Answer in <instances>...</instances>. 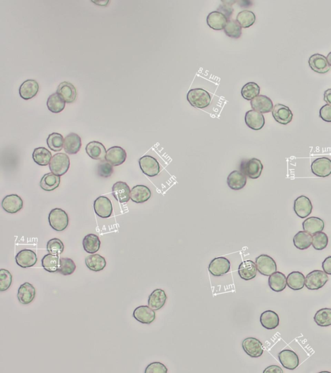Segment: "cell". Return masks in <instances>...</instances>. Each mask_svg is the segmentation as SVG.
<instances>
[{
	"label": "cell",
	"mask_w": 331,
	"mask_h": 373,
	"mask_svg": "<svg viewBox=\"0 0 331 373\" xmlns=\"http://www.w3.org/2000/svg\"><path fill=\"white\" fill-rule=\"evenodd\" d=\"M219 9L220 10L219 12L224 14V15L226 16L228 20H229L230 17H231L232 14L234 11V9L232 8L231 5L227 4V2H225V5H222V6H219L218 10H219Z\"/></svg>",
	"instance_id": "56"
},
{
	"label": "cell",
	"mask_w": 331,
	"mask_h": 373,
	"mask_svg": "<svg viewBox=\"0 0 331 373\" xmlns=\"http://www.w3.org/2000/svg\"><path fill=\"white\" fill-rule=\"evenodd\" d=\"M260 323L266 329H275L279 325V317L275 312L266 311L261 315Z\"/></svg>",
	"instance_id": "34"
},
{
	"label": "cell",
	"mask_w": 331,
	"mask_h": 373,
	"mask_svg": "<svg viewBox=\"0 0 331 373\" xmlns=\"http://www.w3.org/2000/svg\"><path fill=\"white\" fill-rule=\"evenodd\" d=\"M168 369L161 362H156L150 363L145 368V373H167Z\"/></svg>",
	"instance_id": "54"
},
{
	"label": "cell",
	"mask_w": 331,
	"mask_h": 373,
	"mask_svg": "<svg viewBox=\"0 0 331 373\" xmlns=\"http://www.w3.org/2000/svg\"><path fill=\"white\" fill-rule=\"evenodd\" d=\"M247 178L245 174L239 171H234L227 178V184L230 188L239 191L246 186Z\"/></svg>",
	"instance_id": "29"
},
{
	"label": "cell",
	"mask_w": 331,
	"mask_h": 373,
	"mask_svg": "<svg viewBox=\"0 0 331 373\" xmlns=\"http://www.w3.org/2000/svg\"><path fill=\"white\" fill-rule=\"evenodd\" d=\"M256 18L255 14L252 11L244 10L238 13L237 16L236 21L241 27L248 28L253 25Z\"/></svg>",
	"instance_id": "45"
},
{
	"label": "cell",
	"mask_w": 331,
	"mask_h": 373,
	"mask_svg": "<svg viewBox=\"0 0 331 373\" xmlns=\"http://www.w3.org/2000/svg\"><path fill=\"white\" fill-rule=\"evenodd\" d=\"M60 184V177L52 173L46 174L42 178L41 187L44 191L51 192L57 189Z\"/></svg>",
	"instance_id": "37"
},
{
	"label": "cell",
	"mask_w": 331,
	"mask_h": 373,
	"mask_svg": "<svg viewBox=\"0 0 331 373\" xmlns=\"http://www.w3.org/2000/svg\"><path fill=\"white\" fill-rule=\"evenodd\" d=\"M324 100L327 105L331 106V88L324 92Z\"/></svg>",
	"instance_id": "59"
},
{
	"label": "cell",
	"mask_w": 331,
	"mask_h": 373,
	"mask_svg": "<svg viewBox=\"0 0 331 373\" xmlns=\"http://www.w3.org/2000/svg\"><path fill=\"white\" fill-rule=\"evenodd\" d=\"M47 107L49 111L54 114H58L64 110L65 102L59 94L55 93L49 96L48 101H47Z\"/></svg>",
	"instance_id": "42"
},
{
	"label": "cell",
	"mask_w": 331,
	"mask_h": 373,
	"mask_svg": "<svg viewBox=\"0 0 331 373\" xmlns=\"http://www.w3.org/2000/svg\"><path fill=\"white\" fill-rule=\"evenodd\" d=\"M39 91V84L36 81L32 79L27 80L23 82L19 89L20 97L24 100H29L34 98Z\"/></svg>",
	"instance_id": "23"
},
{
	"label": "cell",
	"mask_w": 331,
	"mask_h": 373,
	"mask_svg": "<svg viewBox=\"0 0 331 373\" xmlns=\"http://www.w3.org/2000/svg\"><path fill=\"white\" fill-rule=\"evenodd\" d=\"M113 165L107 161H100L98 165L97 173L98 176L102 178H109L114 173V167Z\"/></svg>",
	"instance_id": "53"
},
{
	"label": "cell",
	"mask_w": 331,
	"mask_h": 373,
	"mask_svg": "<svg viewBox=\"0 0 331 373\" xmlns=\"http://www.w3.org/2000/svg\"><path fill=\"white\" fill-rule=\"evenodd\" d=\"M86 266L91 271L97 272L103 270L106 266V260L98 254L88 255L85 260Z\"/></svg>",
	"instance_id": "36"
},
{
	"label": "cell",
	"mask_w": 331,
	"mask_h": 373,
	"mask_svg": "<svg viewBox=\"0 0 331 373\" xmlns=\"http://www.w3.org/2000/svg\"><path fill=\"white\" fill-rule=\"evenodd\" d=\"M269 285L272 290L276 292H282L285 289L287 283L285 274L280 272H276L269 276Z\"/></svg>",
	"instance_id": "35"
},
{
	"label": "cell",
	"mask_w": 331,
	"mask_h": 373,
	"mask_svg": "<svg viewBox=\"0 0 331 373\" xmlns=\"http://www.w3.org/2000/svg\"><path fill=\"white\" fill-rule=\"evenodd\" d=\"M313 208V205L308 197L300 196L295 201V212L301 219L308 217L311 214Z\"/></svg>",
	"instance_id": "13"
},
{
	"label": "cell",
	"mask_w": 331,
	"mask_h": 373,
	"mask_svg": "<svg viewBox=\"0 0 331 373\" xmlns=\"http://www.w3.org/2000/svg\"><path fill=\"white\" fill-rule=\"evenodd\" d=\"M251 107L255 111L261 114L269 113L274 109L273 103L267 96L260 95L253 98L250 102Z\"/></svg>",
	"instance_id": "20"
},
{
	"label": "cell",
	"mask_w": 331,
	"mask_h": 373,
	"mask_svg": "<svg viewBox=\"0 0 331 373\" xmlns=\"http://www.w3.org/2000/svg\"><path fill=\"white\" fill-rule=\"evenodd\" d=\"M322 268L327 275L331 276V256L326 258L322 263Z\"/></svg>",
	"instance_id": "57"
},
{
	"label": "cell",
	"mask_w": 331,
	"mask_h": 373,
	"mask_svg": "<svg viewBox=\"0 0 331 373\" xmlns=\"http://www.w3.org/2000/svg\"><path fill=\"white\" fill-rule=\"evenodd\" d=\"M133 318L142 324H151L156 320V312L149 306H139L135 309Z\"/></svg>",
	"instance_id": "17"
},
{
	"label": "cell",
	"mask_w": 331,
	"mask_h": 373,
	"mask_svg": "<svg viewBox=\"0 0 331 373\" xmlns=\"http://www.w3.org/2000/svg\"><path fill=\"white\" fill-rule=\"evenodd\" d=\"M258 271L265 276H270L277 272V264L273 258L266 254L260 255L255 259Z\"/></svg>",
	"instance_id": "7"
},
{
	"label": "cell",
	"mask_w": 331,
	"mask_h": 373,
	"mask_svg": "<svg viewBox=\"0 0 331 373\" xmlns=\"http://www.w3.org/2000/svg\"><path fill=\"white\" fill-rule=\"evenodd\" d=\"M2 206L7 213L15 214L22 210L23 201L21 197L17 194H10V195L6 196L3 199Z\"/></svg>",
	"instance_id": "18"
},
{
	"label": "cell",
	"mask_w": 331,
	"mask_h": 373,
	"mask_svg": "<svg viewBox=\"0 0 331 373\" xmlns=\"http://www.w3.org/2000/svg\"><path fill=\"white\" fill-rule=\"evenodd\" d=\"M69 216L65 211L60 208L53 209L49 215L50 226L56 231H62L69 225Z\"/></svg>",
	"instance_id": "2"
},
{
	"label": "cell",
	"mask_w": 331,
	"mask_h": 373,
	"mask_svg": "<svg viewBox=\"0 0 331 373\" xmlns=\"http://www.w3.org/2000/svg\"><path fill=\"white\" fill-rule=\"evenodd\" d=\"M167 300V295L164 290L162 289H156L153 291L150 294L149 301V306L155 311L161 310L165 304Z\"/></svg>",
	"instance_id": "32"
},
{
	"label": "cell",
	"mask_w": 331,
	"mask_h": 373,
	"mask_svg": "<svg viewBox=\"0 0 331 373\" xmlns=\"http://www.w3.org/2000/svg\"><path fill=\"white\" fill-rule=\"evenodd\" d=\"M264 373L266 372H283V370L280 367H279L278 365H271L269 366V367H267L266 369L264 370Z\"/></svg>",
	"instance_id": "58"
},
{
	"label": "cell",
	"mask_w": 331,
	"mask_h": 373,
	"mask_svg": "<svg viewBox=\"0 0 331 373\" xmlns=\"http://www.w3.org/2000/svg\"><path fill=\"white\" fill-rule=\"evenodd\" d=\"M35 296H36V289L32 284L25 283L19 287L17 297L20 303L23 304L31 303Z\"/></svg>",
	"instance_id": "22"
},
{
	"label": "cell",
	"mask_w": 331,
	"mask_h": 373,
	"mask_svg": "<svg viewBox=\"0 0 331 373\" xmlns=\"http://www.w3.org/2000/svg\"><path fill=\"white\" fill-rule=\"evenodd\" d=\"M242 173L251 179H258L262 175L264 165L257 158H252L242 161L240 165Z\"/></svg>",
	"instance_id": "5"
},
{
	"label": "cell",
	"mask_w": 331,
	"mask_h": 373,
	"mask_svg": "<svg viewBox=\"0 0 331 373\" xmlns=\"http://www.w3.org/2000/svg\"><path fill=\"white\" fill-rule=\"evenodd\" d=\"M314 320L320 327H329L331 325V309L324 308L319 310L314 315Z\"/></svg>",
	"instance_id": "44"
},
{
	"label": "cell",
	"mask_w": 331,
	"mask_h": 373,
	"mask_svg": "<svg viewBox=\"0 0 331 373\" xmlns=\"http://www.w3.org/2000/svg\"><path fill=\"white\" fill-rule=\"evenodd\" d=\"M52 158V154L45 147H39L34 150L32 159L40 166L49 165Z\"/></svg>",
	"instance_id": "39"
},
{
	"label": "cell",
	"mask_w": 331,
	"mask_h": 373,
	"mask_svg": "<svg viewBox=\"0 0 331 373\" xmlns=\"http://www.w3.org/2000/svg\"><path fill=\"white\" fill-rule=\"evenodd\" d=\"M47 250L51 254L59 255L63 252L64 245L59 239L54 238L49 240L47 244Z\"/></svg>",
	"instance_id": "51"
},
{
	"label": "cell",
	"mask_w": 331,
	"mask_h": 373,
	"mask_svg": "<svg viewBox=\"0 0 331 373\" xmlns=\"http://www.w3.org/2000/svg\"><path fill=\"white\" fill-rule=\"evenodd\" d=\"M187 100L195 108L204 109L210 105L212 97L210 93L202 88L190 90L187 93Z\"/></svg>",
	"instance_id": "1"
},
{
	"label": "cell",
	"mask_w": 331,
	"mask_h": 373,
	"mask_svg": "<svg viewBox=\"0 0 331 373\" xmlns=\"http://www.w3.org/2000/svg\"><path fill=\"white\" fill-rule=\"evenodd\" d=\"M328 281V277L325 272L314 270L307 274L305 285L310 290H317L323 287Z\"/></svg>",
	"instance_id": "4"
},
{
	"label": "cell",
	"mask_w": 331,
	"mask_h": 373,
	"mask_svg": "<svg viewBox=\"0 0 331 373\" xmlns=\"http://www.w3.org/2000/svg\"><path fill=\"white\" fill-rule=\"evenodd\" d=\"M327 58V62L330 66H331V52L328 54Z\"/></svg>",
	"instance_id": "61"
},
{
	"label": "cell",
	"mask_w": 331,
	"mask_h": 373,
	"mask_svg": "<svg viewBox=\"0 0 331 373\" xmlns=\"http://www.w3.org/2000/svg\"><path fill=\"white\" fill-rule=\"evenodd\" d=\"M77 266L75 262L69 258H60L58 272L63 276H70L73 274Z\"/></svg>",
	"instance_id": "48"
},
{
	"label": "cell",
	"mask_w": 331,
	"mask_h": 373,
	"mask_svg": "<svg viewBox=\"0 0 331 373\" xmlns=\"http://www.w3.org/2000/svg\"><path fill=\"white\" fill-rule=\"evenodd\" d=\"M242 347L246 354L251 358H259L264 354V346L259 340L255 337H246L242 342Z\"/></svg>",
	"instance_id": "9"
},
{
	"label": "cell",
	"mask_w": 331,
	"mask_h": 373,
	"mask_svg": "<svg viewBox=\"0 0 331 373\" xmlns=\"http://www.w3.org/2000/svg\"><path fill=\"white\" fill-rule=\"evenodd\" d=\"M311 171L318 177L325 178L331 175V159L328 158L316 159L311 164Z\"/></svg>",
	"instance_id": "12"
},
{
	"label": "cell",
	"mask_w": 331,
	"mask_h": 373,
	"mask_svg": "<svg viewBox=\"0 0 331 373\" xmlns=\"http://www.w3.org/2000/svg\"><path fill=\"white\" fill-rule=\"evenodd\" d=\"M70 167V159L67 154L58 153L54 155L49 163L51 173L62 177L66 174Z\"/></svg>",
	"instance_id": "3"
},
{
	"label": "cell",
	"mask_w": 331,
	"mask_h": 373,
	"mask_svg": "<svg viewBox=\"0 0 331 373\" xmlns=\"http://www.w3.org/2000/svg\"><path fill=\"white\" fill-rule=\"evenodd\" d=\"M241 25L238 22L234 20L228 21L224 31L228 37L233 39L240 38L242 35V29Z\"/></svg>",
	"instance_id": "49"
},
{
	"label": "cell",
	"mask_w": 331,
	"mask_h": 373,
	"mask_svg": "<svg viewBox=\"0 0 331 373\" xmlns=\"http://www.w3.org/2000/svg\"><path fill=\"white\" fill-rule=\"evenodd\" d=\"M56 93L59 94L67 104H71L77 99L76 88L69 82H62V83H60L58 86Z\"/></svg>",
	"instance_id": "24"
},
{
	"label": "cell",
	"mask_w": 331,
	"mask_h": 373,
	"mask_svg": "<svg viewBox=\"0 0 331 373\" xmlns=\"http://www.w3.org/2000/svg\"><path fill=\"white\" fill-rule=\"evenodd\" d=\"M260 87L258 84L250 82L243 86L241 90V95L245 99L252 100L260 95Z\"/></svg>",
	"instance_id": "46"
},
{
	"label": "cell",
	"mask_w": 331,
	"mask_h": 373,
	"mask_svg": "<svg viewBox=\"0 0 331 373\" xmlns=\"http://www.w3.org/2000/svg\"><path fill=\"white\" fill-rule=\"evenodd\" d=\"M295 247L300 250H305L311 247L313 243V236L305 231H300L293 238Z\"/></svg>",
	"instance_id": "40"
},
{
	"label": "cell",
	"mask_w": 331,
	"mask_h": 373,
	"mask_svg": "<svg viewBox=\"0 0 331 373\" xmlns=\"http://www.w3.org/2000/svg\"><path fill=\"white\" fill-rule=\"evenodd\" d=\"M328 243V239L327 234L323 232L314 234L313 236V243L312 246L316 250H323L327 248Z\"/></svg>",
	"instance_id": "50"
},
{
	"label": "cell",
	"mask_w": 331,
	"mask_h": 373,
	"mask_svg": "<svg viewBox=\"0 0 331 373\" xmlns=\"http://www.w3.org/2000/svg\"><path fill=\"white\" fill-rule=\"evenodd\" d=\"M272 116L279 124L286 125L292 120L293 114L289 108L282 104H276L272 111Z\"/></svg>",
	"instance_id": "16"
},
{
	"label": "cell",
	"mask_w": 331,
	"mask_h": 373,
	"mask_svg": "<svg viewBox=\"0 0 331 373\" xmlns=\"http://www.w3.org/2000/svg\"><path fill=\"white\" fill-rule=\"evenodd\" d=\"M42 265L46 271L49 273H55L59 268L60 258L58 255L49 253L42 259Z\"/></svg>",
	"instance_id": "43"
},
{
	"label": "cell",
	"mask_w": 331,
	"mask_h": 373,
	"mask_svg": "<svg viewBox=\"0 0 331 373\" xmlns=\"http://www.w3.org/2000/svg\"><path fill=\"white\" fill-rule=\"evenodd\" d=\"M320 117L323 121L331 123V106L325 105L321 108Z\"/></svg>",
	"instance_id": "55"
},
{
	"label": "cell",
	"mask_w": 331,
	"mask_h": 373,
	"mask_svg": "<svg viewBox=\"0 0 331 373\" xmlns=\"http://www.w3.org/2000/svg\"><path fill=\"white\" fill-rule=\"evenodd\" d=\"M152 192L149 187L143 185H138L131 190L130 198L133 202L142 204L149 200Z\"/></svg>",
	"instance_id": "30"
},
{
	"label": "cell",
	"mask_w": 331,
	"mask_h": 373,
	"mask_svg": "<svg viewBox=\"0 0 331 373\" xmlns=\"http://www.w3.org/2000/svg\"><path fill=\"white\" fill-rule=\"evenodd\" d=\"M16 264L22 268L34 266L38 261L36 253L29 249L21 250L16 255Z\"/></svg>",
	"instance_id": "11"
},
{
	"label": "cell",
	"mask_w": 331,
	"mask_h": 373,
	"mask_svg": "<svg viewBox=\"0 0 331 373\" xmlns=\"http://www.w3.org/2000/svg\"><path fill=\"white\" fill-rule=\"evenodd\" d=\"M325 227V223L320 218L311 217L307 218L303 222V229L305 232L314 235L319 232L323 231Z\"/></svg>",
	"instance_id": "33"
},
{
	"label": "cell",
	"mask_w": 331,
	"mask_h": 373,
	"mask_svg": "<svg viewBox=\"0 0 331 373\" xmlns=\"http://www.w3.org/2000/svg\"><path fill=\"white\" fill-rule=\"evenodd\" d=\"M310 67L318 74H324L329 71L330 66L327 58L320 54H314L309 59Z\"/></svg>",
	"instance_id": "21"
},
{
	"label": "cell",
	"mask_w": 331,
	"mask_h": 373,
	"mask_svg": "<svg viewBox=\"0 0 331 373\" xmlns=\"http://www.w3.org/2000/svg\"><path fill=\"white\" fill-rule=\"evenodd\" d=\"M231 264L226 257L215 258L208 266V271L212 276L220 277L229 273L231 270Z\"/></svg>",
	"instance_id": "8"
},
{
	"label": "cell",
	"mask_w": 331,
	"mask_h": 373,
	"mask_svg": "<svg viewBox=\"0 0 331 373\" xmlns=\"http://www.w3.org/2000/svg\"><path fill=\"white\" fill-rule=\"evenodd\" d=\"M140 169L149 177H155L161 172V166L157 159L149 155L142 156L138 160Z\"/></svg>",
	"instance_id": "6"
},
{
	"label": "cell",
	"mask_w": 331,
	"mask_h": 373,
	"mask_svg": "<svg viewBox=\"0 0 331 373\" xmlns=\"http://www.w3.org/2000/svg\"><path fill=\"white\" fill-rule=\"evenodd\" d=\"M86 151L87 154L91 158L98 161L105 160V156H106V149H105L104 145L98 142H91L86 145Z\"/></svg>",
	"instance_id": "27"
},
{
	"label": "cell",
	"mask_w": 331,
	"mask_h": 373,
	"mask_svg": "<svg viewBox=\"0 0 331 373\" xmlns=\"http://www.w3.org/2000/svg\"><path fill=\"white\" fill-rule=\"evenodd\" d=\"M63 142H64V139L62 135L59 133H51L47 139V144L48 147L54 152L62 151L63 148Z\"/></svg>",
	"instance_id": "47"
},
{
	"label": "cell",
	"mask_w": 331,
	"mask_h": 373,
	"mask_svg": "<svg viewBox=\"0 0 331 373\" xmlns=\"http://www.w3.org/2000/svg\"><path fill=\"white\" fill-rule=\"evenodd\" d=\"M84 250L90 254H95L100 250L101 242L98 236L95 234H87L82 242Z\"/></svg>",
	"instance_id": "38"
},
{
	"label": "cell",
	"mask_w": 331,
	"mask_h": 373,
	"mask_svg": "<svg viewBox=\"0 0 331 373\" xmlns=\"http://www.w3.org/2000/svg\"><path fill=\"white\" fill-rule=\"evenodd\" d=\"M256 264L252 260H245L239 264L238 274L239 277L245 281H250L257 276Z\"/></svg>",
	"instance_id": "28"
},
{
	"label": "cell",
	"mask_w": 331,
	"mask_h": 373,
	"mask_svg": "<svg viewBox=\"0 0 331 373\" xmlns=\"http://www.w3.org/2000/svg\"><path fill=\"white\" fill-rule=\"evenodd\" d=\"M93 2V4H97V6H107L108 4L110 3V1H98V2Z\"/></svg>",
	"instance_id": "60"
},
{
	"label": "cell",
	"mask_w": 331,
	"mask_h": 373,
	"mask_svg": "<svg viewBox=\"0 0 331 373\" xmlns=\"http://www.w3.org/2000/svg\"><path fill=\"white\" fill-rule=\"evenodd\" d=\"M13 283V276L6 269H0V291L5 292L11 287Z\"/></svg>",
	"instance_id": "52"
},
{
	"label": "cell",
	"mask_w": 331,
	"mask_h": 373,
	"mask_svg": "<svg viewBox=\"0 0 331 373\" xmlns=\"http://www.w3.org/2000/svg\"><path fill=\"white\" fill-rule=\"evenodd\" d=\"M278 358L284 368L295 370L300 365V360L297 354L289 349L283 350L278 354Z\"/></svg>",
	"instance_id": "14"
},
{
	"label": "cell",
	"mask_w": 331,
	"mask_h": 373,
	"mask_svg": "<svg viewBox=\"0 0 331 373\" xmlns=\"http://www.w3.org/2000/svg\"><path fill=\"white\" fill-rule=\"evenodd\" d=\"M96 215L102 219H107L113 213L112 201L106 196H100L96 199L93 204Z\"/></svg>",
	"instance_id": "10"
},
{
	"label": "cell",
	"mask_w": 331,
	"mask_h": 373,
	"mask_svg": "<svg viewBox=\"0 0 331 373\" xmlns=\"http://www.w3.org/2000/svg\"><path fill=\"white\" fill-rule=\"evenodd\" d=\"M245 121L246 125L253 130H261L264 128L265 124L264 115L253 110L246 112Z\"/></svg>",
	"instance_id": "25"
},
{
	"label": "cell",
	"mask_w": 331,
	"mask_h": 373,
	"mask_svg": "<svg viewBox=\"0 0 331 373\" xmlns=\"http://www.w3.org/2000/svg\"><path fill=\"white\" fill-rule=\"evenodd\" d=\"M126 158L127 153L125 150L121 147L116 146L107 150L105 159L112 165L117 166L125 162Z\"/></svg>",
	"instance_id": "15"
},
{
	"label": "cell",
	"mask_w": 331,
	"mask_h": 373,
	"mask_svg": "<svg viewBox=\"0 0 331 373\" xmlns=\"http://www.w3.org/2000/svg\"><path fill=\"white\" fill-rule=\"evenodd\" d=\"M228 21L229 20L226 16L217 11H213L209 14L206 18L208 26L216 30L225 29Z\"/></svg>",
	"instance_id": "31"
},
{
	"label": "cell",
	"mask_w": 331,
	"mask_h": 373,
	"mask_svg": "<svg viewBox=\"0 0 331 373\" xmlns=\"http://www.w3.org/2000/svg\"><path fill=\"white\" fill-rule=\"evenodd\" d=\"M305 278L300 272H292L286 278L288 287L293 290H300L305 287Z\"/></svg>",
	"instance_id": "41"
},
{
	"label": "cell",
	"mask_w": 331,
	"mask_h": 373,
	"mask_svg": "<svg viewBox=\"0 0 331 373\" xmlns=\"http://www.w3.org/2000/svg\"><path fill=\"white\" fill-rule=\"evenodd\" d=\"M131 189L129 185L124 182H117L113 185L112 194L119 203L128 202L130 200Z\"/></svg>",
	"instance_id": "19"
},
{
	"label": "cell",
	"mask_w": 331,
	"mask_h": 373,
	"mask_svg": "<svg viewBox=\"0 0 331 373\" xmlns=\"http://www.w3.org/2000/svg\"><path fill=\"white\" fill-rule=\"evenodd\" d=\"M81 138L75 133H70L64 138L63 149L68 154H76L81 151Z\"/></svg>",
	"instance_id": "26"
}]
</instances>
